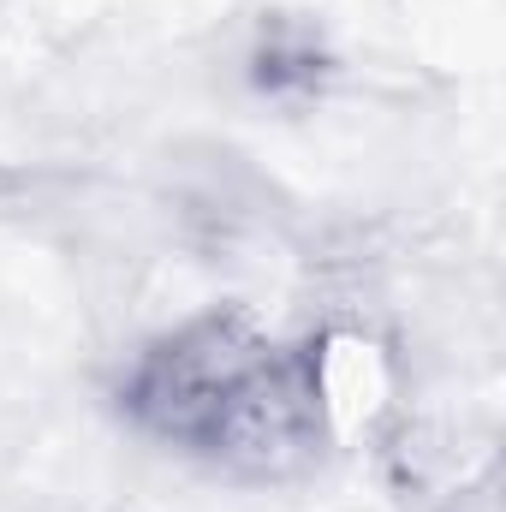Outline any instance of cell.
I'll return each instance as SVG.
<instances>
[{"label":"cell","instance_id":"cell-1","mask_svg":"<svg viewBox=\"0 0 506 512\" xmlns=\"http://www.w3.org/2000/svg\"><path fill=\"white\" fill-rule=\"evenodd\" d=\"M114 399L143 441L227 483H298L328 453L316 358L239 304H209L143 340Z\"/></svg>","mask_w":506,"mask_h":512}]
</instances>
